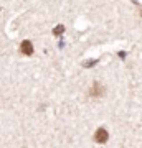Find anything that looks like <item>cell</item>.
Here are the masks:
<instances>
[{"instance_id": "obj_1", "label": "cell", "mask_w": 142, "mask_h": 148, "mask_svg": "<svg viewBox=\"0 0 142 148\" xmlns=\"http://www.w3.org/2000/svg\"><path fill=\"white\" fill-rule=\"evenodd\" d=\"M107 138H109V133H107V130H104V128H98L94 133V140L98 143H104L107 142Z\"/></svg>"}, {"instance_id": "obj_2", "label": "cell", "mask_w": 142, "mask_h": 148, "mask_svg": "<svg viewBox=\"0 0 142 148\" xmlns=\"http://www.w3.org/2000/svg\"><path fill=\"white\" fill-rule=\"evenodd\" d=\"M21 53L26 54V56L33 54V45H32V41H28V40L21 41Z\"/></svg>"}, {"instance_id": "obj_3", "label": "cell", "mask_w": 142, "mask_h": 148, "mask_svg": "<svg viewBox=\"0 0 142 148\" xmlns=\"http://www.w3.org/2000/svg\"><path fill=\"white\" fill-rule=\"evenodd\" d=\"M53 33H55L56 36L63 35V33H64V27H63V25H58V27H55V28H53Z\"/></svg>"}]
</instances>
